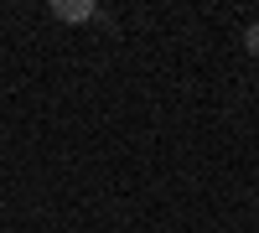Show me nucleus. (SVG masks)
Wrapping results in <instances>:
<instances>
[{
    "label": "nucleus",
    "instance_id": "1",
    "mask_svg": "<svg viewBox=\"0 0 259 233\" xmlns=\"http://www.w3.org/2000/svg\"><path fill=\"white\" fill-rule=\"evenodd\" d=\"M52 16H62V21H89L94 6H52Z\"/></svg>",
    "mask_w": 259,
    "mask_h": 233
},
{
    "label": "nucleus",
    "instance_id": "2",
    "mask_svg": "<svg viewBox=\"0 0 259 233\" xmlns=\"http://www.w3.org/2000/svg\"><path fill=\"white\" fill-rule=\"evenodd\" d=\"M244 47H249V52H254V57H259V21H254V26H249V31H244Z\"/></svg>",
    "mask_w": 259,
    "mask_h": 233
}]
</instances>
